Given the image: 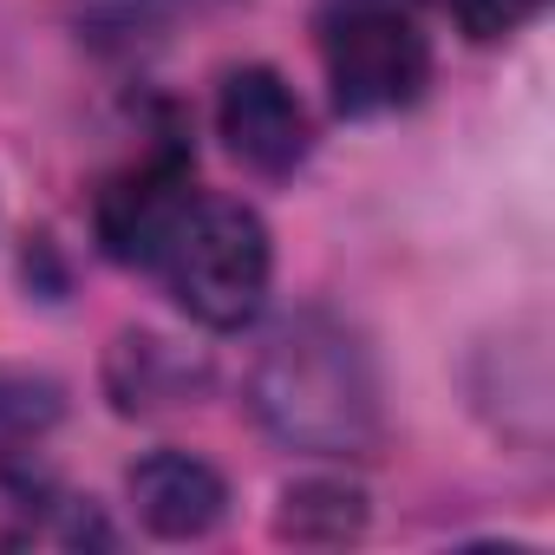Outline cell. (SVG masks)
<instances>
[{"instance_id": "6da1fadb", "label": "cell", "mask_w": 555, "mask_h": 555, "mask_svg": "<svg viewBox=\"0 0 555 555\" xmlns=\"http://www.w3.org/2000/svg\"><path fill=\"white\" fill-rule=\"evenodd\" d=\"M255 418L314 457H366L379 444V373L353 327L334 314H295L268 334L248 373Z\"/></svg>"}, {"instance_id": "7a4b0ae2", "label": "cell", "mask_w": 555, "mask_h": 555, "mask_svg": "<svg viewBox=\"0 0 555 555\" xmlns=\"http://www.w3.org/2000/svg\"><path fill=\"white\" fill-rule=\"evenodd\" d=\"M177 308L203 327H248L261 314V295H268V274H274V248H268V229L248 203L235 196H190L170 242L157 248L151 261Z\"/></svg>"}, {"instance_id": "3957f363", "label": "cell", "mask_w": 555, "mask_h": 555, "mask_svg": "<svg viewBox=\"0 0 555 555\" xmlns=\"http://www.w3.org/2000/svg\"><path fill=\"white\" fill-rule=\"evenodd\" d=\"M321 66L347 118H386L431 86V40L405 0H340L321 27Z\"/></svg>"}, {"instance_id": "277c9868", "label": "cell", "mask_w": 555, "mask_h": 555, "mask_svg": "<svg viewBox=\"0 0 555 555\" xmlns=\"http://www.w3.org/2000/svg\"><path fill=\"white\" fill-rule=\"evenodd\" d=\"M216 131L229 144L235 164H248L255 177H288L308 157V112L295 99V86L268 66H235L216 92Z\"/></svg>"}, {"instance_id": "5b68a950", "label": "cell", "mask_w": 555, "mask_h": 555, "mask_svg": "<svg viewBox=\"0 0 555 555\" xmlns=\"http://www.w3.org/2000/svg\"><path fill=\"white\" fill-rule=\"evenodd\" d=\"M190 196H196L190 190V164L177 151H157V157L131 164L125 177H112L105 196H99V242H105V255L125 261V268H151Z\"/></svg>"}, {"instance_id": "8992f818", "label": "cell", "mask_w": 555, "mask_h": 555, "mask_svg": "<svg viewBox=\"0 0 555 555\" xmlns=\"http://www.w3.org/2000/svg\"><path fill=\"white\" fill-rule=\"evenodd\" d=\"M86 542H112V529L86 496L21 464H0V548H86Z\"/></svg>"}, {"instance_id": "52a82bcc", "label": "cell", "mask_w": 555, "mask_h": 555, "mask_svg": "<svg viewBox=\"0 0 555 555\" xmlns=\"http://www.w3.org/2000/svg\"><path fill=\"white\" fill-rule=\"evenodd\" d=\"M131 503H138V522L151 535H170V542H190V535H209L222 522V477L190 457V451H157L131 470Z\"/></svg>"}, {"instance_id": "ba28073f", "label": "cell", "mask_w": 555, "mask_h": 555, "mask_svg": "<svg viewBox=\"0 0 555 555\" xmlns=\"http://www.w3.org/2000/svg\"><path fill=\"white\" fill-rule=\"evenodd\" d=\"M282 503H288L282 509V535H295V542H347L366 522L360 490H347V483H295Z\"/></svg>"}, {"instance_id": "9c48e42d", "label": "cell", "mask_w": 555, "mask_h": 555, "mask_svg": "<svg viewBox=\"0 0 555 555\" xmlns=\"http://www.w3.org/2000/svg\"><path fill=\"white\" fill-rule=\"evenodd\" d=\"M60 418V392L34 373H0V451L40 438Z\"/></svg>"}, {"instance_id": "30bf717a", "label": "cell", "mask_w": 555, "mask_h": 555, "mask_svg": "<svg viewBox=\"0 0 555 555\" xmlns=\"http://www.w3.org/2000/svg\"><path fill=\"white\" fill-rule=\"evenodd\" d=\"M444 8H451V21H457L464 40H503L516 27H529L548 0H444Z\"/></svg>"}, {"instance_id": "8fae6325", "label": "cell", "mask_w": 555, "mask_h": 555, "mask_svg": "<svg viewBox=\"0 0 555 555\" xmlns=\"http://www.w3.org/2000/svg\"><path fill=\"white\" fill-rule=\"evenodd\" d=\"M144 8H151V0H144ZM190 8H203V0H190Z\"/></svg>"}]
</instances>
